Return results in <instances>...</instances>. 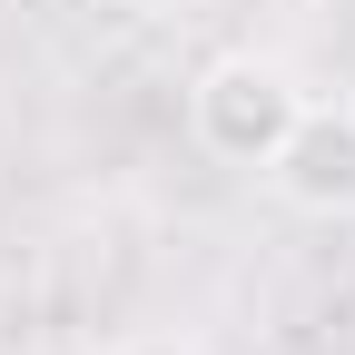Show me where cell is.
I'll return each instance as SVG.
<instances>
[{
    "instance_id": "2",
    "label": "cell",
    "mask_w": 355,
    "mask_h": 355,
    "mask_svg": "<svg viewBox=\"0 0 355 355\" xmlns=\"http://www.w3.org/2000/svg\"><path fill=\"white\" fill-rule=\"evenodd\" d=\"M296 217H355V109H316L286 128V148L257 168Z\"/></svg>"
},
{
    "instance_id": "3",
    "label": "cell",
    "mask_w": 355,
    "mask_h": 355,
    "mask_svg": "<svg viewBox=\"0 0 355 355\" xmlns=\"http://www.w3.org/2000/svg\"><path fill=\"white\" fill-rule=\"evenodd\" d=\"M148 355H188V345H148Z\"/></svg>"
},
{
    "instance_id": "1",
    "label": "cell",
    "mask_w": 355,
    "mask_h": 355,
    "mask_svg": "<svg viewBox=\"0 0 355 355\" xmlns=\"http://www.w3.org/2000/svg\"><path fill=\"white\" fill-rule=\"evenodd\" d=\"M296 119H306V89H296L286 60H266V50H217L188 79V139L217 168H266L286 148Z\"/></svg>"
}]
</instances>
